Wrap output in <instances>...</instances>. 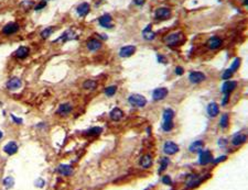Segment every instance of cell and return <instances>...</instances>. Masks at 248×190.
Returning <instances> with one entry per match:
<instances>
[{
	"label": "cell",
	"instance_id": "1",
	"mask_svg": "<svg viewBox=\"0 0 248 190\" xmlns=\"http://www.w3.org/2000/svg\"><path fill=\"white\" fill-rule=\"evenodd\" d=\"M184 40H185L184 34L182 32H174V33L169 34V35H167L163 39L164 43L167 45H169V46H174L176 44H181Z\"/></svg>",
	"mask_w": 248,
	"mask_h": 190
},
{
	"label": "cell",
	"instance_id": "2",
	"mask_svg": "<svg viewBox=\"0 0 248 190\" xmlns=\"http://www.w3.org/2000/svg\"><path fill=\"white\" fill-rule=\"evenodd\" d=\"M128 102L130 103L131 105H133V107L142 108V107H144V105H146L147 99L144 98L143 96H141V95L133 94V95H130V96H129Z\"/></svg>",
	"mask_w": 248,
	"mask_h": 190
},
{
	"label": "cell",
	"instance_id": "3",
	"mask_svg": "<svg viewBox=\"0 0 248 190\" xmlns=\"http://www.w3.org/2000/svg\"><path fill=\"white\" fill-rule=\"evenodd\" d=\"M172 14V11L167 7H161L158 8L156 10V18L160 19V20H165V19H169Z\"/></svg>",
	"mask_w": 248,
	"mask_h": 190
},
{
	"label": "cell",
	"instance_id": "4",
	"mask_svg": "<svg viewBox=\"0 0 248 190\" xmlns=\"http://www.w3.org/2000/svg\"><path fill=\"white\" fill-rule=\"evenodd\" d=\"M163 152L167 155H174L175 153L179 152V146L175 143L171 141H168L163 145Z\"/></svg>",
	"mask_w": 248,
	"mask_h": 190
},
{
	"label": "cell",
	"instance_id": "5",
	"mask_svg": "<svg viewBox=\"0 0 248 190\" xmlns=\"http://www.w3.org/2000/svg\"><path fill=\"white\" fill-rule=\"evenodd\" d=\"M19 30V24L16 22H9L3 28V33L5 35H12Z\"/></svg>",
	"mask_w": 248,
	"mask_h": 190
},
{
	"label": "cell",
	"instance_id": "6",
	"mask_svg": "<svg viewBox=\"0 0 248 190\" xmlns=\"http://www.w3.org/2000/svg\"><path fill=\"white\" fill-rule=\"evenodd\" d=\"M212 161H213V156L210 151H201L200 152V159H198V162H200L201 165H208Z\"/></svg>",
	"mask_w": 248,
	"mask_h": 190
},
{
	"label": "cell",
	"instance_id": "7",
	"mask_svg": "<svg viewBox=\"0 0 248 190\" xmlns=\"http://www.w3.org/2000/svg\"><path fill=\"white\" fill-rule=\"evenodd\" d=\"M98 23H99L100 27L111 29V28H113V23H111V16L109 13L103 14L102 17H99Z\"/></svg>",
	"mask_w": 248,
	"mask_h": 190
},
{
	"label": "cell",
	"instance_id": "8",
	"mask_svg": "<svg viewBox=\"0 0 248 190\" xmlns=\"http://www.w3.org/2000/svg\"><path fill=\"white\" fill-rule=\"evenodd\" d=\"M135 52H136V46H133V45H127V46H124L119 49V56L124 58L130 57Z\"/></svg>",
	"mask_w": 248,
	"mask_h": 190
},
{
	"label": "cell",
	"instance_id": "9",
	"mask_svg": "<svg viewBox=\"0 0 248 190\" xmlns=\"http://www.w3.org/2000/svg\"><path fill=\"white\" fill-rule=\"evenodd\" d=\"M189 79L192 84H200L205 79V75L201 72H192L189 75Z\"/></svg>",
	"mask_w": 248,
	"mask_h": 190
},
{
	"label": "cell",
	"instance_id": "10",
	"mask_svg": "<svg viewBox=\"0 0 248 190\" xmlns=\"http://www.w3.org/2000/svg\"><path fill=\"white\" fill-rule=\"evenodd\" d=\"M168 94H169V90L167 89V88H157L156 90L154 91V94H152V97H154V100L159 101V100H162V99H164L165 97L168 96Z\"/></svg>",
	"mask_w": 248,
	"mask_h": 190
},
{
	"label": "cell",
	"instance_id": "11",
	"mask_svg": "<svg viewBox=\"0 0 248 190\" xmlns=\"http://www.w3.org/2000/svg\"><path fill=\"white\" fill-rule=\"evenodd\" d=\"M90 11V6L88 3H82L78 7L76 8V12L79 17H85L89 13Z\"/></svg>",
	"mask_w": 248,
	"mask_h": 190
},
{
	"label": "cell",
	"instance_id": "12",
	"mask_svg": "<svg viewBox=\"0 0 248 190\" xmlns=\"http://www.w3.org/2000/svg\"><path fill=\"white\" fill-rule=\"evenodd\" d=\"M222 39L218 36H212L211 39H208V46L210 49H217L222 45Z\"/></svg>",
	"mask_w": 248,
	"mask_h": 190
},
{
	"label": "cell",
	"instance_id": "13",
	"mask_svg": "<svg viewBox=\"0 0 248 190\" xmlns=\"http://www.w3.org/2000/svg\"><path fill=\"white\" fill-rule=\"evenodd\" d=\"M102 47V42L97 39H90L89 41H87V49L92 52H95L97 49H99Z\"/></svg>",
	"mask_w": 248,
	"mask_h": 190
},
{
	"label": "cell",
	"instance_id": "14",
	"mask_svg": "<svg viewBox=\"0 0 248 190\" xmlns=\"http://www.w3.org/2000/svg\"><path fill=\"white\" fill-rule=\"evenodd\" d=\"M21 85H22V83H21V80L19 78H17V77H14V78H11L9 81L7 83V88L10 90H16L18 89V88L21 87Z\"/></svg>",
	"mask_w": 248,
	"mask_h": 190
},
{
	"label": "cell",
	"instance_id": "15",
	"mask_svg": "<svg viewBox=\"0 0 248 190\" xmlns=\"http://www.w3.org/2000/svg\"><path fill=\"white\" fill-rule=\"evenodd\" d=\"M236 86H237L236 81L228 80V81H226V83L223 85V87H222V91H223L224 94H230V92H232L233 90L236 88Z\"/></svg>",
	"mask_w": 248,
	"mask_h": 190
},
{
	"label": "cell",
	"instance_id": "16",
	"mask_svg": "<svg viewBox=\"0 0 248 190\" xmlns=\"http://www.w3.org/2000/svg\"><path fill=\"white\" fill-rule=\"evenodd\" d=\"M3 151H5V153H7L8 155H13L18 152V145H17L14 142H9V143L5 145Z\"/></svg>",
	"mask_w": 248,
	"mask_h": 190
},
{
	"label": "cell",
	"instance_id": "17",
	"mask_svg": "<svg viewBox=\"0 0 248 190\" xmlns=\"http://www.w3.org/2000/svg\"><path fill=\"white\" fill-rule=\"evenodd\" d=\"M72 105H70V103H62V105H60L59 109H57V113L61 114V116H67L68 113H71V111H72Z\"/></svg>",
	"mask_w": 248,
	"mask_h": 190
},
{
	"label": "cell",
	"instance_id": "18",
	"mask_svg": "<svg viewBox=\"0 0 248 190\" xmlns=\"http://www.w3.org/2000/svg\"><path fill=\"white\" fill-rule=\"evenodd\" d=\"M246 140H247V136H246L245 134L239 133V134H236L233 137L232 143H233V145H235V146H239V145H241V144L245 143Z\"/></svg>",
	"mask_w": 248,
	"mask_h": 190
},
{
	"label": "cell",
	"instance_id": "19",
	"mask_svg": "<svg viewBox=\"0 0 248 190\" xmlns=\"http://www.w3.org/2000/svg\"><path fill=\"white\" fill-rule=\"evenodd\" d=\"M203 147H204L203 141H195L190 145V152L192 153L201 152V151H203Z\"/></svg>",
	"mask_w": 248,
	"mask_h": 190
},
{
	"label": "cell",
	"instance_id": "20",
	"mask_svg": "<svg viewBox=\"0 0 248 190\" xmlns=\"http://www.w3.org/2000/svg\"><path fill=\"white\" fill-rule=\"evenodd\" d=\"M140 166L143 168H150L152 165V158L150 155H144V156L141 157V159H140L139 162Z\"/></svg>",
	"mask_w": 248,
	"mask_h": 190
},
{
	"label": "cell",
	"instance_id": "21",
	"mask_svg": "<svg viewBox=\"0 0 248 190\" xmlns=\"http://www.w3.org/2000/svg\"><path fill=\"white\" fill-rule=\"evenodd\" d=\"M208 113L210 114L211 116H216L217 114L219 113V108H218V105L215 102H211L210 105H208Z\"/></svg>",
	"mask_w": 248,
	"mask_h": 190
},
{
	"label": "cell",
	"instance_id": "22",
	"mask_svg": "<svg viewBox=\"0 0 248 190\" xmlns=\"http://www.w3.org/2000/svg\"><path fill=\"white\" fill-rule=\"evenodd\" d=\"M109 116H111V119L113 121H119V120H121L124 113H122V111L119 109V108H115V109H113L111 111Z\"/></svg>",
	"mask_w": 248,
	"mask_h": 190
},
{
	"label": "cell",
	"instance_id": "23",
	"mask_svg": "<svg viewBox=\"0 0 248 190\" xmlns=\"http://www.w3.org/2000/svg\"><path fill=\"white\" fill-rule=\"evenodd\" d=\"M29 52H30L29 47H27V46H20L16 51V57L21 58V59H22V58H25L28 55H29Z\"/></svg>",
	"mask_w": 248,
	"mask_h": 190
},
{
	"label": "cell",
	"instance_id": "24",
	"mask_svg": "<svg viewBox=\"0 0 248 190\" xmlns=\"http://www.w3.org/2000/svg\"><path fill=\"white\" fill-rule=\"evenodd\" d=\"M151 24H149L148 27L146 28V29L142 31V35H143V38L146 39V40L150 41V40H154V36H156V33L154 32H152L151 30Z\"/></svg>",
	"mask_w": 248,
	"mask_h": 190
},
{
	"label": "cell",
	"instance_id": "25",
	"mask_svg": "<svg viewBox=\"0 0 248 190\" xmlns=\"http://www.w3.org/2000/svg\"><path fill=\"white\" fill-rule=\"evenodd\" d=\"M59 172L64 176H71L73 172V169L71 166L68 165H60L59 166Z\"/></svg>",
	"mask_w": 248,
	"mask_h": 190
},
{
	"label": "cell",
	"instance_id": "26",
	"mask_svg": "<svg viewBox=\"0 0 248 190\" xmlns=\"http://www.w3.org/2000/svg\"><path fill=\"white\" fill-rule=\"evenodd\" d=\"M75 39H77V36L74 35V33L72 31H66L57 41H68V40H75Z\"/></svg>",
	"mask_w": 248,
	"mask_h": 190
},
{
	"label": "cell",
	"instance_id": "27",
	"mask_svg": "<svg viewBox=\"0 0 248 190\" xmlns=\"http://www.w3.org/2000/svg\"><path fill=\"white\" fill-rule=\"evenodd\" d=\"M200 181H201V179L198 178L196 175H191V176H189V178H187L186 185H187V187H194V186L198 185Z\"/></svg>",
	"mask_w": 248,
	"mask_h": 190
},
{
	"label": "cell",
	"instance_id": "28",
	"mask_svg": "<svg viewBox=\"0 0 248 190\" xmlns=\"http://www.w3.org/2000/svg\"><path fill=\"white\" fill-rule=\"evenodd\" d=\"M97 87V83L95 80H92V79H88V80L84 81L83 83V88L87 90H94L95 88Z\"/></svg>",
	"mask_w": 248,
	"mask_h": 190
},
{
	"label": "cell",
	"instance_id": "29",
	"mask_svg": "<svg viewBox=\"0 0 248 190\" xmlns=\"http://www.w3.org/2000/svg\"><path fill=\"white\" fill-rule=\"evenodd\" d=\"M174 116V111L172 109H165L163 112V120L164 121H172Z\"/></svg>",
	"mask_w": 248,
	"mask_h": 190
},
{
	"label": "cell",
	"instance_id": "30",
	"mask_svg": "<svg viewBox=\"0 0 248 190\" xmlns=\"http://www.w3.org/2000/svg\"><path fill=\"white\" fill-rule=\"evenodd\" d=\"M162 129L165 132H170V131L173 129V122H172V121H163Z\"/></svg>",
	"mask_w": 248,
	"mask_h": 190
},
{
	"label": "cell",
	"instance_id": "31",
	"mask_svg": "<svg viewBox=\"0 0 248 190\" xmlns=\"http://www.w3.org/2000/svg\"><path fill=\"white\" fill-rule=\"evenodd\" d=\"M117 91V86H109L105 89V95L108 97H111L115 95V92Z\"/></svg>",
	"mask_w": 248,
	"mask_h": 190
},
{
	"label": "cell",
	"instance_id": "32",
	"mask_svg": "<svg viewBox=\"0 0 248 190\" xmlns=\"http://www.w3.org/2000/svg\"><path fill=\"white\" fill-rule=\"evenodd\" d=\"M169 163H170V161H169L168 157H163V158L161 159V167H160V169H159V174H161L162 172H164L165 168H167L168 165H169Z\"/></svg>",
	"mask_w": 248,
	"mask_h": 190
},
{
	"label": "cell",
	"instance_id": "33",
	"mask_svg": "<svg viewBox=\"0 0 248 190\" xmlns=\"http://www.w3.org/2000/svg\"><path fill=\"white\" fill-rule=\"evenodd\" d=\"M219 125H221V128L226 129L228 126V116L227 114H223L221 118V121H219Z\"/></svg>",
	"mask_w": 248,
	"mask_h": 190
},
{
	"label": "cell",
	"instance_id": "34",
	"mask_svg": "<svg viewBox=\"0 0 248 190\" xmlns=\"http://www.w3.org/2000/svg\"><path fill=\"white\" fill-rule=\"evenodd\" d=\"M52 33H53V28H51V27L45 28V29L41 32V36H42L43 39H47Z\"/></svg>",
	"mask_w": 248,
	"mask_h": 190
},
{
	"label": "cell",
	"instance_id": "35",
	"mask_svg": "<svg viewBox=\"0 0 248 190\" xmlns=\"http://www.w3.org/2000/svg\"><path fill=\"white\" fill-rule=\"evenodd\" d=\"M102 128H92L90 130H88L87 132L85 133L86 135H97V134H100L102 133Z\"/></svg>",
	"mask_w": 248,
	"mask_h": 190
},
{
	"label": "cell",
	"instance_id": "36",
	"mask_svg": "<svg viewBox=\"0 0 248 190\" xmlns=\"http://www.w3.org/2000/svg\"><path fill=\"white\" fill-rule=\"evenodd\" d=\"M239 65H240V58H235V60L233 62V64H232V66H230L229 69L232 70L233 73L236 72V70L238 69Z\"/></svg>",
	"mask_w": 248,
	"mask_h": 190
},
{
	"label": "cell",
	"instance_id": "37",
	"mask_svg": "<svg viewBox=\"0 0 248 190\" xmlns=\"http://www.w3.org/2000/svg\"><path fill=\"white\" fill-rule=\"evenodd\" d=\"M14 183V180L12 177H7V178H5V180H3V186H5L6 188H11L12 186H13Z\"/></svg>",
	"mask_w": 248,
	"mask_h": 190
},
{
	"label": "cell",
	"instance_id": "38",
	"mask_svg": "<svg viewBox=\"0 0 248 190\" xmlns=\"http://www.w3.org/2000/svg\"><path fill=\"white\" fill-rule=\"evenodd\" d=\"M233 76V72L228 68V69H226L225 72L223 73V75H222V78L225 79V80H227V79H229L230 77Z\"/></svg>",
	"mask_w": 248,
	"mask_h": 190
},
{
	"label": "cell",
	"instance_id": "39",
	"mask_svg": "<svg viewBox=\"0 0 248 190\" xmlns=\"http://www.w3.org/2000/svg\"><path fill=\"white\" fill-rule=\"evenodd\" d=\"M45 6H46V3L43 0V1H41L40 3H38L36 6H34V10H41V9H43V8H45Z\"/></svg>",
	"mask_w": 248,
	"mask_h": 190
},
{
	"label": "cell",
	"instance_id": "40",
	"mask_svg": "<svg viewBox=\"0 0 248 190\" xmlns=\"http://www.w3.org/2000/svg\"><path fill=\"white\" fill-rule=\"evenodd\" d=\"M162 182L164 183V185H171V183H172V180H171V178H170V177L167 175V176H164V177H163V178H162Z\"/></svg>",
	"mask_w": 248,
	"mask_h": 190
},
{
	"label": "cell",
	"instance_id": "41",
	"mask_svg": "<svg viewBox=\"0 0 248 190\" xmlns=\"http://www.w3.org/2000/svg\"><path fill=\"white\" fill-rule=\"evenodd\" d=\"M183 73H184V70H183V68L181 67V66H178V67H175V74L176 75H182Z\"/></svg>",
	"mask_w": 248,
	"mask_h": 190
},
{
	"label": "cell",
	"instance_id": "42",
	"mask_svg": "<svg viewBox=\"0 0 248 190\" xmlns=\"http://www.w3.org/2000/svg\"><path fill=\"white\" fill-rule=\"evenodd\" d=\"M11 118H12V120H13L16 123H19V124H21V123H22V119L16 118V116H14L13 114H12V116H11Z\"/></svg>",
	"mask_w": 248,
	"mask_h": 190
},
{
	"label": "cell",
	"instance_id": "43",
	"mask_svg": "<svg viewBox=\"0 0 248 190\" xmlns=\"http://www.w3.org/2000/svg\"><path fill=\"white\" fill-rule=\"evenodd\" d=\"M133 3H135V5H137V6H142L144 3H146V0H133Z\"/></svg>",
	"mask_w": 248,
	"mask_h": 190
},
{
	"label": "cell",
	"instance_id": "44",
	"mask_svg": "<svg viewBox=\"0 0 248 190\" xmlns=\"http://www.w3.org/2000/svg\"><path fill=\"white\" fill-rule=\"evenodd\" d=\"M228 98H229V94H225V97H224V100H223V105H226L228 101Z\"/></svg>",
	"mask_w": 248,
	"mask_h": 190
},
{
	"label": "cell",
	"instance_id": "45",
	"mask_svg": "<svg viewBox=\"0 0 248 190\" xmlns=\"http://www.w3.org/2000/svg\"><path fill=\"white\" fill-rule=\"evenodd\" d=\"M226 159V156H221L219 158H217L216 161H215V163H218V162H223V161H225Z\"/></svg>",
	"mask_w": 248,
	"mask_h": 190
},
{
	"label": "cell",
	"instance_id": "46",
	"mask_svg": "<svg viewBox=\"0 0 248 190\" xmlns=\"http://www.w3.org/2000/svg\"><path fill=\"white\" fill-rule=\"evenodd\" d=\"M248 5V0H244V6H247Z\"/></svg>",
	"mask_w": 248,
	"mask_h": 190
},
{
	"label": "cell",
	"instance_id": "47",
	"mask_svg": "<svg viewBox=\"0 0 248 190\" xmlns=\"http://www.w3.org/2000/svg\"><path fill=\"white\" fill-rule=\"evenodd\" d=\"M1 137H3V132L0 131V139H1Z\"/></svg>",
	"mask_w": 248,
	"mask_h": 190
}]
</instances>
